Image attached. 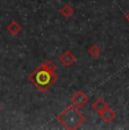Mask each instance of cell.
<instances>
[{"label": "cell", "mask_w": 129, "mask_h": 130, "mask_svg": "<svg viewBox=\"0 0 129 130\" xmlns=\"http://www.w3.org/2000/svg\"><path fill=\"white\" fill-rule=\"evenodd\" d=\"M28 79L36 88L42 93H45L49 88L58 80V76L53 71L40 66L28 76Z\"/></svg>", "instance_id": "1"}, {"label": "cell", "mask_w": 129, "mask_h": 130, "mask_svg": "<svg viewBox=\"0 0 129 130\" xmlns=\"http://www.w3.org/2000/svg\"><path fill=\"white\" fill-rule=\"evenodd\" d=\"M58 121L63 128L68 130H75L80 127L83 122H85V116L76 107L74 104L67 106L66 109L58 116Z\"/></svg>", "instance_id": "2"}, {"label": "cell", "mask_w": 129, "mask_h": 130, "mask_svg": "<svg viewBox=\"0 0 129 130\" xmlns=\"http://www.w3.org/2000/svg\"><path fill=\"white\" fill-rule=\"evenodd\" d=\"M71 103L76 107H83L84 105L88 103V96L84 93L83 91H77L71 96Z\"/></svg>", "instance_id": "3"}, {"label": "cell", "mask_w": 129, "mask_h": 130, "mask_svg": "<svg viewBox=\"0 0 129 130\" xmlns=\"http://www.w3.org/2000/svg\"><path fill=\"white\" fill-rule=\"evenodd\" d=\"M59 60H60L61 63L64 64L66 67H70L71 64L76 61V57L71 53V51H64L63 53L60 56Z\"/></svg>", "instance_id": "4"}, {"label": "cell", "mask_w": 129, "mask_h": 130, "mask_svg": "<svg viewBox=\"0 0 129 130\" xmlns=\"http://www.w3.org/2000/svg\"><path fill=\"white\" fill-rule=\"evenodd\" d=\"M100 117L105 123H110L117 118V113L113 110H111L110 107H108L106 110H104L102 113H100Z\"/></svg>", "instance_id": "5"}, {"label": "cell", "mask_w": 129, "mask_h": 130, "mask_svg": "<svg viewBox=\"0 0 129 130\" xmlns=\"http://www.w3.org/2000/svg\"><path fill=\"white\" fill-rule=\"evenodd\" d=\"M109 107V105L106 104V102L103 99H98L96 101H94V103L92 104V109L98 113H102L104 110H106Z\"/></svg>", "instance_id": "6"}, {"label": "cell", "mask_w": 129, "mask_h": 130, "mask_svg": "<svg viewBox=\"0 0 129 130\" xmlns=\"http://www.w3.org/2000/svg\"><path fill=\"white\" fill-rule=\"evenodd\" d=\"M22 25L19 23H17L16 21H13L9 23V25L7 26V31H8L9 34H11V35H17L18 33H21L22 32Z\"/></svg>", "instance_id": "7"}, {"label": "cell", "mask_w": 129, "mask_h": 130, "mask_svg": "<svg viewBox=\"0 0 129 130\" xmlns=\"http://www.w3.org/2000/svg\"><path fill=\"white\" fill-rule=\"evenodd\" d=\"M60 12L62 14L63 17L69 18V17H71L74 15V8L70 6V5H64L62 8L60 9Z\"/></svg>", "instance_id": "8"}, {"label": "cell", "mask_w": 129, "mask_h": 130, "mask_svg": "<svg viewBox=\"0 0 129 130\" xmlns=\"http://www.w3.org/2000/svg\"><path fill=\"white\" fill-rule=\"evenodd\" d=\"M101 47L99 46V45H92L90 47V50H88V54L92 57V58H98V57H100V54H101Z\"/></svg>", "instance_id": "9"}, {"label": "cell", "mask_w": 129, "mask_h": 130, "mask_svg": "<svg viewBox=\"0 0 129 130\" xmlns=\"http://www.w3.org/2000/svg\"><path fill=\"white\" fill-rule=\"evenodd\" d=\"M41 66L44 67L45 69H48V70L53 71V72L56 71V69H57V66H56V63H54L53 61H45V62H43Z\"/></svg>", "instance_id": "10"}, {"label": "cell", "mask_w": 129, "mask_h": 130, "mask_svg": "<svg viewBox=\"0 0 129 130\" xmlns=\"http://www.w3.org/2000/svg\"><path fill=\"white\" fill-rule=\"evenodd\" d=\"M126 19H127V22H128V23H129V12H128V14H127V15H126Z\"/></svg>", "instance_id": "11"}, {"label": "cell", "mask_w": 129, "mask_h": 130, "mask_svg": "<svg viewBox=\"0 0 129 130\" xmlns=\"http://www.w3.org/2000/svg\"><path fill=\"white\" fill-rule=\"evenodd\" d=\"M0 109H1V106H0Z\"/></svg>", "instance_id": "12"}]
</instances>
